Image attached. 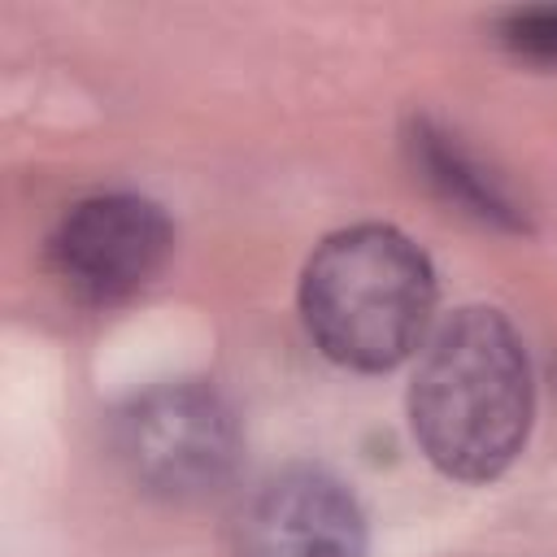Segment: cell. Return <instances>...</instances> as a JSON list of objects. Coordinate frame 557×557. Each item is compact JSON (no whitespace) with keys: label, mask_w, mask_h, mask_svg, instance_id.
Wrapping results in <instances>:
<instances>
[{"label":"cell","mask_w":557,"mask_h":557,"mask_svg":"<svg viewBox=\"0 0 557 557\" xmlns=\"http://www.w3.org/2000/svg\"><path fill=\"white\" fill-rule=\"evenodd\" d=\"M535 418L531 357L492 305L453 309L422 348L409 383V426L426 461L457 483L500 479Z\"/></svg>","instance_id":"1"},{"label":"cell","mask_w":557,"mask_h":557,"mask_svg":"<svg viewBox=\"0 0 557 557\" xmlns=\"http://www.w3.org/2000/svg\"><path fill=\"white\" fill-rule=\"evenodd\" d=\"M431 257L387 222L326 235L300 274V318L318 352L357 374L396 370L435 313Z\"/></svg>","instance_id":"2"},{"label":"cell","mask_w":557,"mask_h":557,"mask_svg":"<svg viewBox=\"0 0 557 557\" xmlns=\"http://www.w3.org/2000/svg\"><path fill=\"white\" fill-rule=\"evenodd\" d=\"M113 448L144 496L191 505L218 496L244 457V426L226 392L170 379L131 396L113 418Z\"/></svg>","instance_id":"3"},{"label":"cell","mask_w":557,"mask_h":557,"mask_svg":"<svg viewBox=\"0 0 557 557\" xmlns=\"http://www.w3.org/2000/svg\"><path fill=\"white\" fill-rule=\"evenodd\" d=\"M174 252V222L165 209L135 191H100L65 209L48 239V265L61 287L109 309L144 292Z\"/></svg>","instance_id":"4"},{"label":"cell","mask_w":557,"mask_h":557,"mask_svg":"<svg viewBox=\"0 0 557 557\" xmlns=\"http://www.w3.org/2000/svg\"><path fill=\"white\" fill-rule=\"evenodd\" d=\"M370 531L357 496L326 466H283L235 509V557H366Z\"/></svg>","instance_id":"5"},{"label":"cell","mask_w":557,"mask_h":557,"mask_svg":"<svg viewBox=\"0 0 557 557\" xmlns=\"http://www.w3.org/2000/svg\"><path fill=\"white\" fill-rule=\"evenodd\" d=\"M405 152H409V165L418 170V178L440 200H448L461 213H470L474 222L496 226V231H513V235L531 231L527 213L505 191V183L470 148H461L457 135H448L431 117H409V126H405Z\"/></svg>","instance_id":"6"},{"label":"cell","mask_w":557,"mask_h":557,"mask_svg":"<svg viewBox=\"0 0 557 557\" xmlns=\"http://www.w3.org/2000/svg\"><path fill=\"white\" fill-rule=\"evenodd\" d=\"M500 44L527 61H557V4L513 9L500 17Z\"/></svg>","instance_id":"7"}]
</instances>
